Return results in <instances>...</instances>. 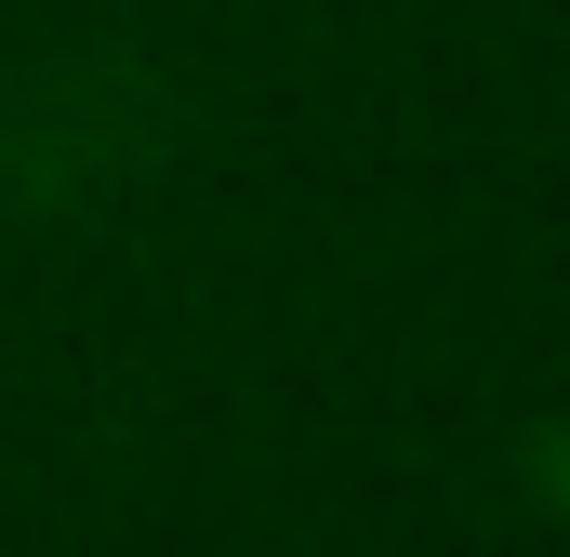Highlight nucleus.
Instances as JSON below:
<instances>
[{
    "instance_id": "1",
    "label": "nucleus",
    "mask_w": 570,
    "mask_h": 557,
    "mask_svg": "<svg viewBox=\"0 0 570 557\" xmlns=\"http://www.w3.org/2000/svg\"><path fill=\"white\" fill-rule=\"evenodd\" d=\"M544 491H558V505H570V424H558V451H544Z\"/></svg>"
}]
</instances>
